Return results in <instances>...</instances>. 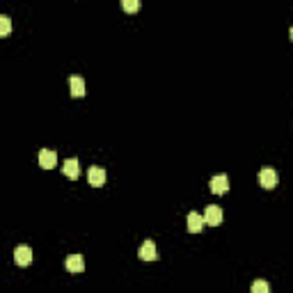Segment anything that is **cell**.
Segmentation results:
<instances>
[{
	"mask_svg": "<svg viewBox=\"0 0 293 293\" xmlns=\"http://www.w3.org/2000/svg\"><path fill=\"white\" fill-rule=\"evenodd\" d=\"M259 184H261L266 190H273L275 186L279 184V174L275 172L273 167H263L261 172H259Z\"/></svg>",
	"mask_w": 293,
	"mask_h": 293,
	"instance_id": "1",
	"label": "cell"
},
{
	"mask_svg": "<svg viewBox=\"0 0 293 293\" xmlns=\"http://www.w3.org/2000/svg\"><path fill=\"white\" fill-rule=\"evenodd\" d=\"M14 261L19 266H30L32 263V250L28 245H16L14 248Z\"/></svg>",
	"mask_w": 293,
	"mask_h": 293,
	"instance_id": "2",
	"label": "cell"
},
{
	"mask_svg": "<svg viewBox=\"0 0 293 293\" xmlns=\"http://www.w3.org/2000/svg\"><path fill=\"white\" fill-rule=\"evenodd\" d=\"M204 220H206V224L218 227V224L222 222V209H220V206H215V204L206 206V211H204Z\"/></svg>",
	"mask_w": 293,
	"mask_h": 293,
	"instance_id": "3",
	"label": "cell"
},
{
	"mask_svg": "<svg viewBox=\"0 0 293 293\" xmlns=\"http://www.w3.org/2000/svg\"><path fill=\"white\" fill-rule=\"evenodd\" d=\"M229 190V179L227 174H215L213 179H211V193L213 195H222Z\"/></svg>",
	"mask_w": 293,
	"mask_h": 293,
	"instance_id": "4",
	"label": "cell"
},
{
	"mask_svg": "<svg viewBox=\"0 0 293 293\" xmlns=\"http://www.w3.org/2000/svg\"><path fill=\"white\" fill-rule=\"evenodd\" d=\"M204 224H206L204 215H202V213H197V211H190V213H188V231H190V233L202 231Z\"/></svg>",
	"mask_w": 293,
	"mask_h": 293,
	"instance_id": "5",
	"label": "cell"
},
{
	"mask_svg": "<svg viewBox=\"0 0 293 293\" xmlns=\"http://www.w3.org/2000/svg\"><path fill=\"white\" fill-rule=\"evenodd\" d=\"M39 165L44 169H53L57 165V154L53 149H41L39 151Z\"/></svg>",
	"mask_w": 293,
	"mask_h": 293,
	"instance_id": "6",
	"label": "cell"
},
{
	"mask_svg": "<svg viewBox=\"0 0 293 293\" xmlns=\"http://www.w3.org/2000/svg\"><path fill=\"white\" fill-rule=\"evenodd\" d=\"M87 181H90L94 188H101V186L105 184V169L103 167H90V172H87Z\"/></svg>",
	"mask_w": 293,
	"mask_h": 293,
	"instance_id": "7",
	"label": "cell"
},
{
	"mask_svg": "<svg viewBox=\"0 0 293 293\" xmlns=\"http://www.w3.org/2000/svg\"><path fill=\"white\" fill-rule=\"evenodd\" d=\"M138 257L142 259V261H154V259H158L156 257V243L154 241H144V243L140 245Z\"/></svg>",
	"mask_w": 293,
	"mask_h": 293,
	"instance_id": "8",
	"label": "cell"
},
{
	"mask_svg": "<svg viewBox=\"0 0 293 293\" xmlns=\"http://www.w3.org/2000/svg\"><path fill=\"white\" fill-rule=\"evenodd\" d=\"M62 172L69 177V179H78V174H80V163L78 158H67L65 163H62Z\"/></svg>",
	"mask_w": 293,
	"mask_h": 293,
	"instance_id": "9",
	"label": "cell"
},
{
	"mask_svg": "<svg viewBox=\"0 0 293 293\" xmlns=\"http://www.w3.org/2000/svg\"><path fill=\"white\" fill-rule=\"evenodd\" d=\"M65 266H67V270H69V273H80V270L85 268V261H83V257H80V254H69V257H67V261H65Z\"/></svg>",
	"mask_w": 293,
	"mask_h": 293,
	"instance_id": "10",
	"label": "cell"
},
{
	"mask_svg": "<svg viewBox=\"0 0 293 293\" xmlns=\"http://www.w3.org/2000/svg\"><path fill=\"white\" fill-rule=\"evenodd\" d=\"M69 87H71V96H76V99L85 96V80L80 78V76H71V78H69Z\"/></svg>",
	"mask_w": 293,
	"mask_h": 293,
	"instance_id": "11",
	"label": "cell"
},
{
	"mask_svg": "<svg viewBox=\"0 0 293 293\" xmlns=\"http://www.w3.org/2000/svg\"><path fill=\"white\" fill-rule=\"evenodd\" d=\"M250 291L252 293H270V284L266 282V279H254L252 286H250Z\"/></svg>",
	"mask_w": 293,
	"mask_h": 293,
	"instance_id": "12",
	"label": "cell"
},
{
	"mask_svg": "<svg viewBox=\"0 0 293 293\" xmlns=\"http://www.w3.org/2000/svg\"><path fill=\"white\" fill-rule=\"evenodd\" d=\"M10 30H12V19L7 14H0V35L7 37V35H10Z\"/></svg>",
	"mask_w": 293,
	"mask_h": 293,
	"instance_id": "13",
	"label": "cell"
},
{
	"mask_svg": "<svg viewBox=\"0 0 293 293\" xmlns=\"http://www.w3.org/2000/svg\"><path fill=\"white\" fill-rule=\"evenodd\" d=\"M124 12H138L140 10V0H122Z\"/></svg>",
	"mask_w": 293,
	"mask_h": 293,
	"instance_id": "14",
	"label": "cell"
},
{
	"mask_svg": "<svg viewBox=\"0 0 293 293\" xmlns=\"http://www.w3.org/2000/svg\"><path fill=\"white\" fill-rule=\"evenodd\" d=\"M288 37H291V41H293V25H291V30H288Z\"/></svg>",
	"mask_w": 293,
	"mask_h": 293,
	"instance_id": "15",
	"label": "cell"
}]
</instances>
